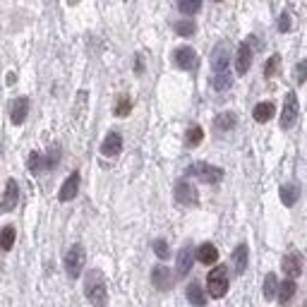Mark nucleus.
<instances>
[{"instance_id":"obj_1","label":"nucleus","mask_w":307,"mask_h":307,"mask_svg":"<svg viewBox=\"0 0 307 307\" xmlns=\"http://www.w3.org/2000/svg\"><path fill=\"white\" fill-rule=\"evenodd\" d=\"M84 293H87V300L94 307H106L108 302V288H106V278L99 269L89 271L87 281H84Z\"/></svg>"},{"instance_id":"obj_2","label":"nucleus","mask_w":307,"mask_h":307,"mask_svg":"<svg viewBox=\"0 0 307 307\" xmlns=\"http://www.w3.org/2000/svg\"><path fill=\"white\" fill-rule=\"evenodd\" d=\"M207 288H209V295L216 297V300L228 293V271H226V266H216V269L209 271Z\"/></svg>"},{"instance_id":"obj_3","label":"nucleus","mask_w":307,"mask_h":307,"mask_svg":"<svg viewBox=\"0 0 307 307\" xmlns=\"http://www.w3.org/2000/svg\"><path fill=\"white\" fill-rule=\"evenodd\" d=\"M187 176L197 178V180H202V183L214 185V183H221L223 171H221L219 166H211V164H204V161H197V164H192L190 168H187Z\"/></svg>"},{"instance_id":"obj_4","label":"nucleus","mask_w":307,"mask_h":307,"mask_svg":"<svg viewBox=\"0 0 307 307\" xmlns=\"http://www.w3.org/2000/svg\"><path fill=\"white\" fill-rule=\"evenodd\" d=\"M84 262H87V254H84V247L82 245H72L65 254V271L70 278H79L82 276V269H84Z\"/></svg>"},{"instance_id":"obj_5","label":"nucleus","mask_w":307,"mask_h":307,"mask_svg":"<svg viewBox=\"0 0 307 307\" xmlns=\"http://www.w3.org/2000/svg\"><path fill=\"white\" fill-rule=\"evenodd\" d=\"M250 65H252V36L245 44L238 46V51H235V72L245 75L250 70Z\"/></svg>"},{"instance_id":"obj_6","label":"nucleus","mask_w":307,"mask_h":307,"mask_svg":"<svg viewBox=\"0 0 307 307\" xmlns=\"http://www.w3.org/2000/svg\"><path fill=\"white\" fill-rule=\"evenodd\" d=\"M176 202L185 204V207H195L197 204V190L192 187L190 180H178L176 183Z\"/></svg>"},{"instance_id":"obj_7","label":"nucleus","mask_w":307,"mask_h":307,"mask_svg":"<svg viewBox=\"0 0 307 307\" xmlns=\"http://www.w3.org/2000/svg\"><path fill=\"white\" fill-rule=\"evenodd\" d=\"M297 120V96L290 91L285 96V103H283V113H281V127L283 130H290Z\"/></svg>"},{"instance_id":"obj_8","label":"nucleus","mask_w":307,"mask_h":307,"mask_svg":"<svg viewBox=\"0 0 307 307\" xmlns=\"http://www.w3.org/2000/svg\"><path fill=\"white\" fill-rule=\"evenodd\" d=\"M173 63H176L180 70H195L199 63V58L190 46H183V48H178L176 53H173Z\"/></svg>"},{"instance_id":"obj_9","label":"nucleus","mask_w":307,"mask_h":307,"mask_svg":"<svg viewBox=\"0 0 307 307\" xmlns=\"http://www.w3.org/2000/svg\"><path fill=\"white\" fill-rule=\"evenodd\" d=\"M281 269H283V274L288 278H295V276L302 274V257L295 252V250H290L288 254H283V259H281Z\"/></svg>"},{"instance_id":"obj_10","label":"nucleus","mask_w":307,"mask_h":307,"mask_svg":"<svg viewBox=\"0 0 307 307\" xmlns=\"http://www.w3.org/2000/svg\"><path fill=\"white\" fill-rule=\"evenodd\" d=\"M173 281H176V274H173L168 266H156L151 271V283H154V288H159V290L173 288Z\"/></svg>"},{"instance_id":"obj_11","label":"nucleus","mask_w":307,"mask_h":307,"mask_svg":"<svg viewBox=\"0 0 307 307\" xmlns=\"http://www.w3.org/2000/svg\"><path fill=\"white\" fill-rule=\"evenodd\" d=\"M17 202H20V185L15 183V180H8V185H5V195L0 199V211H12V209L17 207Z\"/></svg>"},{"instance_id":"obj_12","label":"nucleus","mask_w":307,"mask_h":307,"mask_svg":"<svg viewBox=\"0 0 307 307\" xmlns=\"http://www.w3.org/2000/svg\"><path fill=\"white\" fill-rule=\"evenodd\" d=\"M228 63H230L228 44H219L216 48H214V53H211V67H214V72H223V70H228Z\"/></svg>"},{"instance_id":"obj_13","label":"nucleus","mask_w":307,"mask_h":307,"mask_svg":"<svg viewBox=\"0 0 307 307\" xmlns=\"http://www.w3.org/2000/svg\"><path fill=\"white\" fill-rule=\"evenodd\" d=\"M197 252L192 250V245H185L180 252H178V262H176V269H178V276H187L190 269H192V262H195Z\"/></svg>"},{"instance_id":"obj_14","label":"nucleus","mask_w":307,"mask_h":307,"mask_svg":"<svg viewBox=\"0 0 307 307\" xmlns=\"http://www.w3.org/2000/svg\"><path fill=\"white\" fill-rule=\"evenodd\" d=\"M120 151H122V137L118 132H108L106 139L101 142V154L108 156V159H113V156H118Z\"/></svg>"},{"instance_id":"obj_15","label":"nucleus","mask_w":307,"mask_h":307,"mask_svg":"<svg viewBox=\"0 0 307 307\" xmlns=\"http://www.w3.org/2000/svg\"><path fill=\"white\" fill-rule=\"evenodd\" d=\"M27 115H29V99L27 96H20V99L12 101L10 106V120L15 125H22L27 120Z\"/></svg>"},{"instance_id":"obj_16","label":"nucleus","mask_w":307,"mask_h":307,"mask_svg":"<svg viewBox=\"0 0 307 307\" xmlns=\"http://www.w3.org/2000/svg\"><path fill=\"white\" fill-rule=\"evenodd\" d=\"M77 192H79V173H70V178H67L65 183H63V187H60V202H70V199L77 197Z\"/></svg>"},{"instance_id":"obj_17","label":"nucleus","mask_w":307,"mask_h":307,"mask_svg":"<svg viewBox=\"0 0 307 307\" xmlns=\"http://www.w3.org/2000/svg\"><path fill=\"white\" fill-rule=\"evenodd\" d=\"M187 300H190V305L195 307H207V293H204V288L197 283V281H192V283L187 285Z\"/></svg>"},{"instance_id":"obj_18","label":"nucleus","mask_w":307,"mask_h":307,"mask_svg":"<svg viewBox=\"0 0 307 307\" xmlns=\"http://www.w3.org/2000/svg\"><path fill=\"white\" fill-rule=\"evenodd\" d=\"M281 202H283L285 207H293L297 202V197H300V185L297 183H285V185H281Z\"/></svg>"},{"instance_id":"obj_19","label":"nucleus","mask_w":307,"mask_h":307,"mask_svg":"<svg viewBox=\"0 0 307 307\" xmlns=\"http://www.w3.org/2000/svg\"><path fill=\"white\" fill-rule=\"evenodd\" d=\"M197 259L202 264H216V259H219V250H216V245H211V242L199 245L197 247Z\"/></svg>"},{"instance_id":"obj_20","label":"nucleus","mask_w":307,"mask_h":307,"mask_svg":"<svg viewBox=\"0 0 307 307\" xmlns=\"http://www.w3.org/2000/svg\"><path fill=\"white\" fill-rule=\"evenodd\" d=\"M233 269H235L238 276L245 274V269H247V245H238L233 250Z\"/></svg>"},{"instance_id":"obj_21","label":"nucleus","mask_w":307,"mask_h":307,"mask_svg":"<svg viewBox=\"0 0 307 307\" xmlns=\"http://www.w3.org/2000/svg\"><path fill=\"white\" fill-rule=\"evenodd\" d=\"M235 113H230V110H226V113H219L216 118H214V130H219V132H228L235 127Z\"/></svg>"},{"instance_id":"obj_22","label":"nucleus","mask_w":307,"mask_h":307,"mask_svg":"<svg viewBox=\"0 0 307 307\" xmlns=\"http://www.w3.org/2000/svg\"><path fill=\"white\" fill-rule=\"evenodd\" d=\"M252 118L257 122H266L274 118V103L271 101H262V103H257L252 110Z\"/></svg>"},{"instance_id":"obj_23","label":"nucleus","mask_w":307,"mask_h":307,"mask_svg":"<svg viewBox=\"0 0 307 307\" xmlns=\"http://www.w3.org/2000/svg\"><path fill=\"white\" fill-rule=\"evenodd\" d=\"M293 295H295V281H293V278H288V281H283V283H278V293H276L278 302H283L285 305Z\"/></svg>"},{"instance_id":"obj_24","label":"nucleus","mask_w":307,"mask_h":307,"mask_svg":"<svg viewBox=\"0 0 307 307\" xmlns=\"http://www.w3.org/2000/svg\"><path fill=\"white\" fill-rule=\"evenodd\" d=\"M15 238H17V230H15V226H5V228L0 230V247H3L5 252H8V250H12Z\"/></svg>"},{"instance_id":"obj_25","label":"nucleus","mask_w":307,"mask_h":307,"mask_svg":"<svg viewBox=\"0 0 307 307\" xmlns=\"http://www.w3.org/2000/svg\"><path fill=\"white\" fill-rule=\"evenodd\" d=\"M276 293H278V278H276V274H266L264 276V297L274 300Z\"/></svg>"},{"instance_id":"obj_26","label":"nucleus","mask_w":307,"mask_h":307,"mask_svg":"<svg viewBox=\"0 0 307 307\" xmlns=\"http://www.w3.org/2000/svg\"><path fill=\"white\" fill-rule=\"evenodd\" d=\"M230 75H228V70H223V72H214V77H211V87L216 89V91H223V89H228L230 87Z\"/></svg>"},{"instance_id":"obj_27","label":"nucleus","mask_w":307,"mask_h":307,"mask_svg":"<svg viewBox=\"0 0 307 307\" xmlns=\"http://www.w3.org/2000/svg\"><path fill=\"white\" fill-rule=\"evenodd\" d=\"M202 139H204V130H202L199 125H192V127L187 130V134H185V142L190 144V146H197Z\"/></svg>"},{"instance_id":"obj_28","label":"nucleus","mask_w":307,"mask_h":307,"mask_svg":"<svg viewBox=\"0 0 307 307\" xmlns=\"http://www.w3.org/2000/svg\"><path fill=\"white\" fill-rule=\"evenodd\" d=\"M178 8H180V12H185V15H195L202 8V0H178Z\"/></svg>"},{"instance_id":"obj_29","label":"nucleus","mask_w":307,"mask_h":307,"mask_svg":"<svg viewBox=\"0 0 307 307\" xmlns=\"http://www.w3.org/2000/svg\"><path fill=\"white\" fill-rule=\"evenodd\" d=\"M278 65H281V55H271L266 60V67H264V77H274L278 72Z\"/></svg>"},{"instance_id":"obj_30","label":"nucleus","mask_w":307,"mask_h":307,"mask_svg":"<svg viewBox=\"0 0 307 307\" xmlns=\"http://www.w3.org/2000/svg\"><path fill=\"white\" fill-rule=\"evenodd\" d=\"M130 110H132L130 99H127V96H120V101H118V106H115V115H118V118H125V115H127Z\"/></svg>"},{"instance_id":"obj_31","label":"nucleus","mask_w":307,"mask_h":307,"mask_svg":"<svg viewBox=\"0 0 307 307\" xmlns=\"http://www.w3.org/2000/svg\"><path fill=\"white\" fill-rule=\"evenodd\" d=\"M154 252H156V257H161V259H168V257H171L168 242L166 240H154Z\"/></svg>"},{"instance_id":"obj_32","label":"nucleus","mask_w":307,"mask_h":307,"mask_svg":"<svg viewBox=\"0 0 307 307\" xmlns=\"http://www.w3.org/2000/svg\"><path fill=\"white\" fill-rule=\"evenodd\" d=\"M176 32L180 36H192L195 34V22H190V20H183V22L176 24Z\"/></svg>"},{"instance_id":"obj_33","label":"nucleus","mask_w":307,"mask_h":307,"mask_svg":"<svg viewBox=\"0 0 307 307\" xmlns=\"http://www.w3.org/2000/svg\"><path fill=\"white\" fill-rule=\"evenodd\" d=\"M295 79H297V84H305V82H307V60H300V63H297Z\"/></svg>"},{"instance_id":"obj_34","label":"nucleus","mask_w":307,"mask_h":307,"mask_svg":"<svg viewBox=\"0 0 307 307\" xmlns=\"http://www.w3.org/2000/svg\"><path fill=\"white\" fill-rule=\"evenodd\" d=\"M29 168H32L34 173H39V171H41V154L39 151H34L32 156H29Z\"/></svg>"},{"instance_id":"obj_35","label":"nucleus","mask_w":307,"mask_h":307,"mask_svg":"<svg viewBox=\"0 0 307 307\" xmlns=\"http://www.w3.org/2000/svg\"><path fill=\"white\" fill-rule=\"evenodd\" d=\"M278 29H281V32H288V29H290V17H288V12H283V15L278 17Z\"/></svg>"},{"instance_id":"obj_36","label":"nucleus","mask_w":307,"mask_h":307,"mask_svg":"<svg viewBox=\"0 0 307 307\" xmlns=\"http://www.w3.org/2000/svg\"><path fill=\"white\" fill-rule=\"evenodd\" d=\"M15 79H17V75H15V72H10V75H8V84H15Z\"/></svg>"},{"instance_id":"obj_37","label":"nucleus","mask_w":307,"mask_h":307,"mask_svg":"<svg viewBox=\"0 0 307 307\" xmlns=\"http://www.w3.org/2000/svg\"><path fill=\"white\" fill-rule=\"evenodd\" d=\"M305 307H307V302H305Z\"/></svg>"}]
</instances>
